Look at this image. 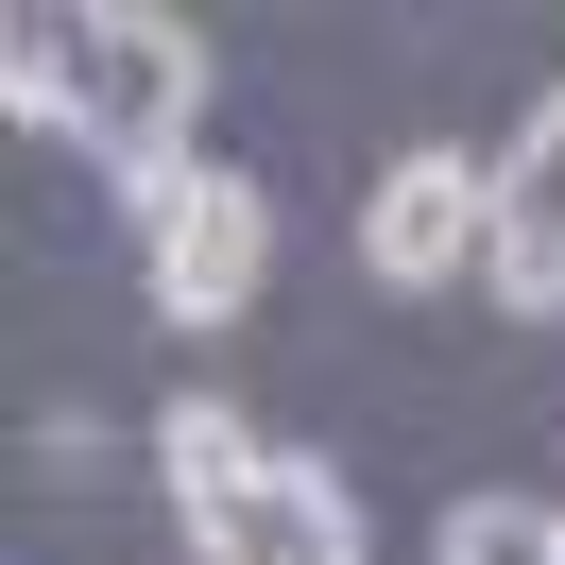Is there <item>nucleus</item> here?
Instances as JSON below:
<instances>
[{"label":"nucleus","instance_id":"f03ea898","mask_svg":"<svg viewBox=\"0 0 565 565\" xmlns=\"http://www.w3.org/2000/svg\"><path fill=\"white\" fill-rule=\"evenodd\" d=\"M138 275H154V309H172V326H241L257 275H275V206H257V172H189V189H154Z\"/></svg>","mask_w":565,"mask_h":565},{"label":"nucleus","instance_id":"f257e3e1","mask_svg":"<svg viewBox=\"0 0 565 565\" xmlns=\"http://www.w3.org/2000/svg\"><path fill=\"white\" fill-rule=\"evenodd\" d=\"M0 70H18V120H52V138H86L120 189H189V120H206V35L189 18H154V0H70V18H18L0 35Z\"/></svg>","mask_w":565,"mask_h":565},{"label":"nucleus","instance_id":"7ed1b4c3","mask_svg":"<svg viewBox=\"0 0 565 565\" xmlns=\"http://www.w3.org/2000/svg\"><path fill=\"white\" fill-rule=\"evenodd\" d=\"M360 257H377V291H446L497 257V172L480 154H394L377 206H360Z\"/></svg>","mask_w":565,"mask_h":565},{"label":"nucleus","instance_id":"39448f33","mask_svg":"<svg viewBox=\"0 0 565 565\" xmlns=\"http://www.w3.org/2000/svg\"><path fill=\"white\" fill-rule=\"evenodd\" d=\"M189 565H360V497L275 446V480H241L223 514H189Z\"/></svg>","mask_w":565,"mask_h":565},{"label":"nucleus","instance_id":"0eeeda50","mask_svg":"<svg viewBox=\"0 0 565 565\" xmlns=\"http://www.w3.org/2000/svg\"><path fill=\"white\" fill-rule=\"evenodd\" d=\"M428 565H565V514L548 497H462V514L428 531Z\"/></svg>","mask_w":565,"mask_h":565},{"label":"nucleus","instance_id":"423d86ee","mask_svg":"<svg viewBox=\"0 0 565 565\" xmlns=\"http://www.w3.org/2000/svg\"><path fill=\"white\" fill-rule=\"evenodd\" d=\"M154 480H172V514H223L241 480H275V446H257L223 394H172V412H154Z\"/></svg>","mask_w":565,"mask_h":565},{"label":"nucleus","instance_id":"20e7f679","mask_svg":"<svg viewBox=\"0 0 565 565\" xmlns=\"http://www.w3.org/2000/svg\"><path fill=\"white\" fill-rule=\"evenodd\" d=\"M497 309L514 326H565V86L514 120V154H497Z\"/></svg>","mask_w":565,"mask_h":565},{"label":"nucleus","instance_id":"6e6552de","mask_svg":"<svg viewBox=\"0 0 565 565\" xmlns=\"http://www.w3.org/2000/svg\"><path fill=\"white\" fill-rule=\"evenodd\" d=\"M548 514H565V497H548Z\"/></svg>","mask_w":565,"mask_h":565}]
</instances>
